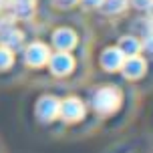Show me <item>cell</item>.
<instances>
[{"label":"cell","mask_w":153,"mask_h":153,"mask_svg":"<svg viewBox=\"0 0 153 153\" xmlns=\"http://www.w3.org/2000/svg\"><path fill=\"white\" fill-rule=\"evenodd\" d=\"M121 105V93L117 87H101L93 95V109L101 115H109L117 111Z\"/></svg>","instance_id":"obj_1"},{"label":"cell","mask_w":153,"mask_h":153,"mask_svg":"<svg viewBox=\"0 0 153 153\" xmlns=\"http://www.w3.org/2000/svg\"><path fill=\"white\" fill-rule=\"evenodd\" d=\"M48 56H51V51L42 42H30L24 48V62L28 67H34V69L45 67L46 62H48Z\"/></svg>","instance_id":"obj_2"},{"label":"cell","mask_w":153,"mask_h":153,"mask_svg":"<svg viewBox=\"0 0 153 153\" xmlns=\"http://www.w3.org/2000/svg\"><path fill=\"white\" fill-rule=\"evenodd\" d=\"M59 117H62L67 123H75L79 119L85 117V105L79 97H67L65 101H61L59 107Z\"/></svg>","instance_id":"obj_3"},{"label":"cell","mask_w":153,"mask_h":153,"mask_svg":"<svg viewBox=\"0 0 153 153\" xmlns=\"http://www.w3.org/2000/svg\"><path fill=\"white\" fill-rule=\"evenodd\" d=\"M59 107H61V101L53 97V95H45L40 97L36 103V117L42 123H51L59 117Z\"/></svg>","instance_id":"obj_4"},{"label":"cell","mask_w":153,"mask_h":153,"mask_svg":"<svg viewBox=\"0 0 153 153\" xmlns=\"http://www.w3.org/2000/svg\"><path fill=\"white\" fill-rule=\"evenodd\" d=\"M0 42H2V46H6L14 53V51L22 48L24 34L20 30H16L14 26H10L8 20H2V24H0Z\"/></svg>","instance_id":"obj_5"},{"label":"cell","mask_w":153,"mask_h":153,"mask_svg":"<svg viewBox=\"0 0 153 153\" xmlns=\"http://www.w3.org/2000/svg\"><path fill=\"white\" fill-rule=\"evenodd\" d=\"M48 67L51 73L56 76H67L71 71L75 69V59L69 54V51H59L56 54L48 56Z\"/></svg>","instance_id":"obj_6"},{"label":"cell","mask_w":153,"mask_h":153,"mask_svg":"<svg viewBox=\"0 0 153 153\" xmlns=\"http://www.w3.org/2000/svg\"><path fill=\"white\" fill-rule=\"evenodd\" d=\"M121 71L125 79H141V76L145 75L147 71V62L143 61V56H139V54H133V56H125V61L121 65Z\"/></svg>","instance_id":"obj_7"},{"label":"cell","mask_w":153,"mask_h":153,"mask_svg":"<svg viewBox=\"0 0 153 153\" xmlns=\"http://www.w3.org/2000/svg\"><path fill=\"white\" fill-rule=\"evenodd\" d=\"M125 61V54L119 51V46H111V48H105L103 54H101V65L105 71H121V65Z\"/></svg>","instance_id":"obj_8"},{"label":"cell","mask_w":153,"mask_h":153,"mask_svg":"<svg viewBox=\"0 0 153 153\" xmlns=\"http://www.w3.org/2000/svg\"><path fill=\"white\" fill-rule=\"evenodd\" d=\"M53 45L59 51H71L76 45V34L71 28H56L53 32Z\"/></svg>","instance_id":"obj_9"},{"label":"cell","mask_w":153,"mask_h":153,"mask_svg":"<svg viewBox=\"0 0 153 153\" xmlns=\"http://www.w3.org/2000/svg\"><path fill=\"white\" fill-rule=\"evenodd\" d=\"M10 10L16 18H30L34 12V0H10Z\"/></svg>","instance_id":"obj_10"},{"label":"cell","mask_w":153,"mask_h":153,"mask_svg":"<svg viewBox=\"0 0 153 153\" xmlns=\"http://www.w3.org/2000/svg\"><path fill=\"white\" fill-rule=\"evenodd\" d=\"M119 51H121L125 56L139 54V51H141V42H139L135 36H123L121 40H119Z\"/></svg>","instance_id":"obj_11"},{"label":"cell","mask_w":153,"mask_h":153,"mask_svg":"<svg viewBox=\"0 0 153 153\" xmlns=\"http://www.w3.org/2000/svg\"><path fill=\"white\" fill-rule=\"evenodd\" d=\"M99 8L105 14H119L127 8V0H103Z\"/></svg>","instance_id":"obj_12"},{"label":"cell","mask_w":153,"mask_h":153,"mask_svg":"<svg viewBox=\"0 0 153 153\" xmlns=\"http://www.w3.org/2000/svg\"><path fill=\"white\" fill-rule=\"evenodd\" d=\"M12 62H14V53L6 46H0V71L10 69Z\"/></svg>","instance_id":"obj_13"},{"label":"cell","mask_w":153,"mask_h":153,"mask_svg":"<svg viewBox=\"0 0 153 153\" xmlns=\"http://www.w3.org/2000/svg\"><path fill=\"white\" fill-rule=\"evenodd\" d=\"M131 4L137 10H149L153 6V0H131Z\"/></svg>","instance_id":"obj_14"},{"label":"cell","mask_w":153,"mask_h":153,"mask_svg":"<svg viewBox=\"0 0 153 153\" xmlns=\"http://www.w3.org/2000/svg\"><path fill=\"white\" fill-rule=\"evenodd\" d=\"M141 48H145V51L153 53V30H149L145 36H143V45H141Z\"/></svg>","instance_id":"obj_15"},{"label":"cell","mask_w":153,"mask_h":153,"mask_svg":"<svg viewBox=\"0 0 153 153\" xmlns=\"http://www.w3.org/2000/svg\"><path fill=\"white\" fill-rule=\"evenodd\" d=\"M79 0H53V4L54 6H59V8H69L73 6V4H76Z\"/></svg>","instance_id":"obj_16"},{"label":"cell","mask_w":153,"mask_h":153,"mask_svg":"<svg viewBox=\"0 0 153 153\" xmlns=\"http://www.w3.org/2000/svg\"><path fill=\"white\" fill-rule=\"evenodd\" d=\"M81 2H83L87 8H99L103 0H81Z\"/></svg>","instance_id":"obj_17"},{"label":"cell","mask_w":153,"mask_h":153,"mask_svg":"<svg viewBox=\"0 0 153 153\" xmlns=\"http://www.w3.org/2000/svg\"><path fill=\"white\" fill-rule=\"evenodd\" d=\"M0 6H2V0H0Z\"/></svg>","instance_id":"obj_18"}]
</instances>
